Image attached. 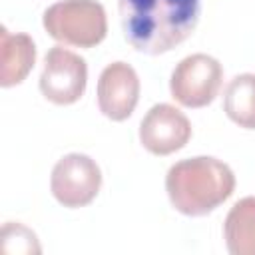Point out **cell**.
I'll return each instance as SVG.
<instances>
[{
    "label": "cell",
    "mask_w": 255,
    "mask_h": 255,
    "mask_svg": "<svg viewBox=\"0 0 255 255\" xmlns=\"http://www.w3.org/2000/svg\"><path fill=\"white\" fill-rule=\"evenodd\" d=\"M120 20L128 44L157 56L187 40L199 22V0H120Z\"/></svg>",
    "instance_id": "obj_1"
},
{
    "label": "cell",
    "mask_w": 255,
    "mask_h": 255,
    "mask_svg": "<svg viewBox=\"0 0 255 255\" xmlns=\"http://www.w3.org/2000/svg\"><path fill=\"white\" fill-rule=\"evenodd\" d=\"M235 175L227 163L211 155L187 157L173 163L165 175L171 205L189 217H201L231 197Z\"/></svg>",
    "instance_id": "obj_2"
},
{
    "label": "cell",
    "mask_w": 255,
    "mask_h": 255,
    "mask_svg": "<svg viewBox=\"0 0 255 255\" xmlns=\"http://www.w3.org/2000/svg\"><path fill=\"white\" fill-rule=\"evenodd\" d=\"M44 30L66 46L92 48L108 34L106 10L98 0H60L44 10Z\"/></svg>",
    "instance_id": "obj_3"
},
{
    "label": "cell",
    "mask_w": 255,
    "mask_h": 255,
    "mask_svg": "<svg viewBox=\"0 0 255 255\" xmlns=\"http://www.w3.org/2000/svg\"><path fill=\"white\" fill-rule=\"evenodd\" d=\"M223 68L207 54H191L183 58L171 72V98L185 108H203L211 104L221 88Z\"/></svg>",
    "instance_id": "obj_4"
},
{
    "label": "cell",
    "mask_w": 255,
    "mask_h": 255,
    "mask_svg": "<svg viewBox=\"0 0 255 255\" xmlns=\"http://www.w3.org/2000/svg\"><path fill=\"white\" fill-rule=\"evenodd\" d=\"M86 84V60L64 46H52L44 58L40 74V90L44 98L58 106H70L84 96Z\"/></svg>",
    "instance_id": "obj_5"
},
{
    "label": "cell",
    "mask_w": 255,
    "mask_h": 255,
    "mask_svg": "<svg viewBox=\"0 0 255 255\" xmlns=\"http://www.w3.org/2000/svg\"><path fill=\"white\" fill-rule=\"evenodd\" d=\"M102 187V171L86 153H68L52 169L50 189L64 207H84L92 203Z\"/></svg>",
    "instance_id": "obj_6"
},
{
    "label": "cell",
    "mask_w": 255,
    "mask_h": 255,
    "mask_svg": "<svg viewBox=\"0 0 255 255\" xmlns=\"http://www.w3.org/2000/svg\"><path fill=\"white\" fill-rule=\"evenodd\" d=\"M191 137V124L171 104H155L139 124V141L153 155H169Z\"/></svg>",
    "instance_id": "obj_7"
},
{
    "label": "cell",
    "mask_w": 255,
    "mask_h": 255,
    "mask_svg": "<svg viewBox=\"0 0 255 255\" xmlns=\"http://www.w3.org/2000/svg\"><path fill=\"white\" fill-rule=\"evenodd\" d=\"M139 100V78L126 62L108 64L98 80V106L100 112L114 120H128Z\"/></svg>",
    "instance_id": "obj_8"
},
{
    "label": "cell",
    "mask_w": 255,
    "mask_h": 255,
    "mask_svg": "<svg viewBox=\"0 0 255 255\" xmlns=\"http://www.w3.org/2000/svg\"><path fill=\"white\" fill-rule=\"evenodd\" d=\"M36 64V44L24 32L0 28V86L10 88L26 80Z\"/></svg>",
    "instance_id": "obj_9"
},
{
    "label": "cell",
    "mask_w": 255,
    "mask_h": 255,
    "mask_svg": "<svg viewBox=\"0 0 255 255\" xmlns=\"http://www.w3.org/2000/svg\"><path fill=\"white\" fill-rule=\"evenodd\" d=\"M223 237L231 255H255V197L239 199L227 213Z\"/></svg>",
    "instance_id": "obj_10"
},
{
    "label": "cell",
    "mask_w": 255,
    "mask_h": 255,
    "mask_svg": "<svg viewBox=\"0 0 255 255\" xmlns=\"http://www.w3.org/2000/svg\"><path fill=\"white\" fill-rule=\"evenodd\" d=\"M223 110L239 128L255 129V74H239L223 92Z\"/></svg>",
    "instance_id": "obj_11"
},
{
    "label": "cell",
    "mask_w": 255,
    "mask_h": 255,
    "mask_svg": "<svg viewBox=\"0 0 255 255\" xmlns=\"http://www.w3.org/2000/svg\"><path fill=\"white\" fill-rule=\"evenodd\" d=\"M2 253H40V245L34 231L8 221L2 227Z\"/></svg>",
    "instance_id": "obj_12"
}]
</instances>
